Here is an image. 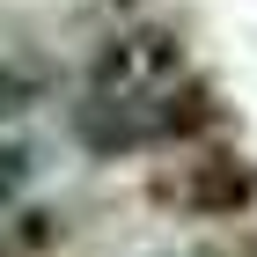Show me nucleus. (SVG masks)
<instances>
[{
    "label": "nucleus",
    "instance_id": "obj_1",
    "mask_svg": "<svg viewBox=\"0 0 257 257\" xmlns=\"http://www.w3.org/2000/svg\"><path fill=\"white\" fill-rule=\"evenodd\" d=\"M155 198L177 206V213H191V220H228V213H242L257 198V177L235 155H206V162H184V169L155 177Z\"/></svg>",
    "mask_w": 257,
    "mask_h": 257
},
{
    "label": "nucleus",
    "instance_id": "obj_2",
    "mask_svg": "<svg viewBox=\"0 0 257 257\" xmlns=\"http://www.w3.org/2000/svg\"><path fill=\"white\" fill-rule=\"evenodd\" d=\"M184 74V44L169 30H133V37H110L88 66V88H162V81Z\"/></svg>",
    "mask_w": 257,
    "mask_h": 257
},
{
    "label": "nucleus",
    "instance_id": "obj_3",
    "mask_svg": "<svg viewBox=\"0 0 257 257\" xmlns=\"http://www.w3.org/2000/svg\"><path fill=\"white\" fill-rule=\"evenodd\" d=\"M30 177H37V155H30L22 140H8V147H0V206H15Z\"/></svg>",
    "mask_w": 257,
    "mask_h": 257
},
{
    "label": "nucleus",
    "instance_id": "obj_4",
    "mask_svg": "<svg viewBox=\"0 0 257 257\" xmlns=\"http://www.w3.org/2000/svg\"><path fill=\"white\" fill-rule=\"evenodd\" d=\"M30 96H37V74H22V66H0V125L15 118Z\"/></svg>",
    "mask_w": 257,
    "mask_h": 257
}]
</instances>
